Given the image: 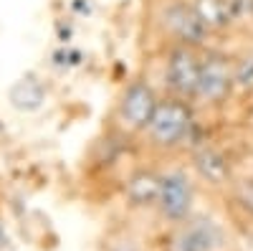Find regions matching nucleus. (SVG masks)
Here are the masks:
<instances>
[{"label": "nucleus", "mask_w": 253, "mask_h": 251, "mask_svg": "<svg viewBox=\"0 0 253 251\" xmlns=\"http://www.w3.org/2000/svg\"><path fill=\"white\" fill-rule=\"evenodd\" d=\"M198 127H200V114L190 101L175 97H160V104L150 124L134 142V152L142 162L152 165L185 160V155L195 142Z\"/></svg>", "instance_id": "nucleus-1"}, {"label": "nucleus", "mask_w": 253, "mask_h": 251, "mask_svg": "<svg viewBox=\"0 0 253 251\" xmlns=\"http://www.w3.org/2000/svg\"><path fill=\"white\" fill-rule=\"evenodd\" d=\"M147 36L152 41L150 51L180 44L198 49L215 44L198 0H147Z\"/></svg>", "instance_id": "nucleus-2"}, {"label": "nucleus", "mask_w": 253, "mask_h": 251, "mask_svg": "<svg viewBox=\"0 0 253 251\" xmlns=\"http://www.w3.org/2000/svg\"><path fill=\"white\" fill-rule=\"evenodd\" d=\"M200 188L203 185L198 183V178L193 175L185 160L160 165V196L155 205V221L165 231L182 226L190 216L198 213Z\"/></svg>", "instance_id": "nucleus-3"}, {"label": "nucleus", "mask_w": 253, "mask_h": 251, "mask_svg": "<svg viewBox=\"0 0 253 251\" xmlns=\"http://www.w3.org/2000/svg\"><path fill=\"white\" fill-rule=\"evenodd\" d=\"M160 97L162 94L147 76L129 79L114 99V107L107 117V132L134 145L139 135L144 132V127L150 124L160 104Z\"/></svg>", "instance_id": "nucleus-4"}, {"label": "nucleus", "mask_w": 253, "mask_h": 251, "mask_svg": "<svg viewBox=\"0 0 253 251\" xmlns=\"http://www.w3.org/2000/svg\"><path fill=\"white\" fill-rule=\"evenodd\" d=\"M236 101L233 92V56L228 49L210 44L203 49L200 81L193 99V107L203 117H215Z\"/></svg>", "instance_id": "nucleus-5"}, {"label": "nucleus", "mask_w": 253, "mask_h": 251, "mask_svg": "<svg viewBox=\"0 0 253 251\" xmlns=\"http://www.w3.org/2000/svg\"><path fill=\"white\" fill-rule=\"evenodd\" d=\"M157 58V79L152 84L162 97H175L193 104L198 81H200V64H203V49L198 46H165L160 51H150Z\"/></svg>", "instance_id": "nucleus-6"}, {"label": "nucleus", "mask_w": 253, "mask_h": 251, "mask_svg": "<svg viewBox=\"0 0 253 251\" xmlns=\"http://www.w3.org/2000/svg\"><path fill=\"white\" fill-rule=\"evenodd\" d=\"M238 160L243 157H236L230 152V148H223L215 137H198L195 145L190 148V152L185 155V162L198 178V183L220 196L233 183V178L241 173L243 162Z\"/></svg>", "instance_id": "nucleus-7"}, {"label": "nucleus", "mask_w": 253, "mask_h": 251, "mask_svg": "<svg viewBox=\"0 0 253 251\" xmlns=\"http://www.w3.org/2000/svg\"><path fill=\"white\" fill-rule=\"evenodd\" d=\"M170 251H230V236L225 226L203 213L190 216L182 226L167 231Z\"/></svg>", "instance_id": "nucleus-8"}, {"label": "nucleus", "mask_w": 253, "mask_h": 251, "mask_svg": "<svg viewBox=\"0 0 253 251\" xmlns=\"http://www.w3.org/2000/svg\"><path fill=\"white\" fill-rule=\"evenodd\" d=\"M233 56V92L236 101L253 99V38L243 41V46L230 51Z\"/></svg>", "instance_id": "nucleus-9"}, {"label": "nucleus", "mask_w": 253, "mask_h": 251, "mask_svg": "<svg viewBox=\"0 0 253 251\" xmlns=\"http://www.w3.org/2000/svg\"><path fill=\"white\" fill-rule=\"evenodd\" d=\"M223 198L233 205V211L241 218L253 223V170L241 167V173L233 178V183L225 188Z\"/></svg>", "instance_id": "nucleus-10"}, {"label": "nucleus", "mask_w": 253, "mask_h": 251, "mask_svg": "<svg viewBox=\"0 0 253 251\" xmlns=\"http://www.w3.org/2000/svg\"><path fill=\"white\" fill-rule=\"evenodd\" d=\"M243 140H246V148H253V107L246 112V117H243Z\"/></svg>", "instance_id": "nucleus-11"}, {"label": "nucleus", "mask_w": 253, "mask_h": 251, "mask_svg": "<svg viewBox=\"0 0 253 251\" xmlns=\"http://www.w3.org/2000/svg\"><path fill=\"white\" fill-rule=\"evenodd\" d=\"M243 167L253 170V148H246V152H243Z\"/></svg>", "instance_id": "nucleus-12"}]
</instances>
